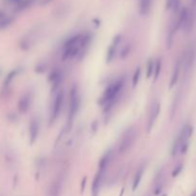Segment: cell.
I'll list each match as a JSON object with an SVG mask.
<instances>
[{
	"instance_id": "cell-27",
	"label": "cell",
	"mask_w": 196,
	"mask_h": 196,
	"mask_svg": "<svg viewBox=\"0 0 196 196\" xmlns=\"http://www.w3.org/2000/svg\"><path fill=\"white\" fill-rule=\"evenodd\" d=\"M50 1H52V0H43V2H42V4L44 5V4H48Z\"/></svg>"
},
{
	"instance_id": "cell-5",
	"label": "cell",
	"mask_w": 196,
	"mask_h": 196,
	"mask_svg": "<svg viewBox=\"0 0 196 196\" xmlns=\"http://www.w3.org/2000/svg\"><path fill=\"white\" fill-rule=\"evenodd\" d=\"M192 133H193L192 125L189 124H187L182 127L180 133L178 134V138L181 142V148H180L181 154H186L188 152V149L189 146V140L192 136Z\"/></svg>"
},
{
	"instance_id": "cell-13",
	"label": "cell",
	"mask_w": 196,
	"mask_h": 196,
	"mask_svg": "<svg viewBox=\"0 0 196 196\" xmlns=\"http://www.w3.org/2000/svg\"><path fill=\"white\" fill-rule=\"evenodd\" d=\"M31 104H32V95L27 92V93H24L21 97H20V100L18 102V110L20 113H26L30 107H31Z\"/></svg>"
},
{
	"instance_id": "cell-9",
	"label": "cell",
	"mask_w": 196,
	"mask_h": 196,
	"mask_svg": "<svg viewBox=\"0 0 196 196\" xmlns=\"http://www.w3.org/2000/svg\"><path fill=\"white\" fill-rule=\"evenodd\" d=\"M62 80H63V74L61 70L56 69L50 74L48 81L52 84V91L60 90V86H61Z\"/></svg>"
},
{
	"instance_id": "cell-20",
	"label": "cell",
	"mask_w": 196,
	"mask_h": 196,
	"mask_svg": "<svg viewBox=\"0 0 196 196\" xmlns=\"http://www.w3.org/2000/svg\"><path fill=\"white\" fill-rule=\"evenodd\" d=\"M180 4V0H167L166 1V8L167 10H177Z\"/></svg>"
},
{
	"instance_id": "cell-16",
	"label": "cell",
	"mask_w": 196,
	"mask_h": 196,
	"mask_svg": "<svg viewBox=\"0 0 196 196\" xmlns=\"http://www.w3.org/2000/svg\"><path fill=\"white\" fill-rule=\"evenodd\" d=\"M153 0H139V11L142 15H147L150 13Z\"/></svg>"
},
{
	"instance_id": "cell-25",
	"label": "cell",
	"mask_w": 196,
	"mask_h": 196,
	"mask_svg": "<svg viewBox=\"0 0 196 196\" xmlns=\"http://www.w3.org/2000/svg\"><path fill=\"white\" fill-rule=\"evenodd\" d=\"M183 170V165L182 164H180V165H178L177 167H175V169L172 171V177L173 178H175V177H177V176L181 173V171Z\"/></svg>"
},
{
	"instance_id": "cell-6",
	"label": "cell",
	"mask_w": 196,
	"mask_h": 196,
	"mask_svg": "<svg viewBox=\"0 0 196 196\" xmlns=\"http://www.w3.org/2000/svg\"><path fill=\"white\" fill-rule=\"evenodd\" d=\"M65 182V173L60 172L49 186L47 196H61Z\"/></svg>"
},
{
	"instance_id": "cell-18",
	"label": "cell",
	"mask_w": 196,
	"mask_h": 196,
	"mask_svg": "<svg viewBox=\"0 0 196 196\" xmlns=\"http://www.w3.org/2000/svg\"><path fill=\"white\" fill-rule=\"evenodd\" d=\"M141 72H142L141 68L138 67V68H137V69L135 70V72H134V74H133V77H132V86H133V88H135L137 85H138V83H139V82H140V78H141Z\"/></svg>"
},
{
	"instance_id": "cell-22",
	"label": "cell",
	"mask_w": 196,
	"mask_h": 196,
	"mask_svg": "<svg viewBox=\"0 0 196 196\" xmlns=\"http://www.w3.org/2000/svg\"><path fill=\"white\" fill-rule=\"evenodd\" d=\"M130 52H131V44L127 43L123 47V49L121 51V54H120V57L122 58V60H124V58H125L129 55Z\"/></svg>"
},
{
	"instance_id": "cell-1",
	"label": "cell",
	"mask_w": 196,
	"mask_h": 196,
	"mask_svg": "<svg viewBox=\"0 0 196 196\" xmlns=\"http://www.w3.org/2000/svg\"><path fill=\"white\" fill-rule=\"evenodd\" d=\"M125 85V78L124 77L118 78L113 83H111L103 93L99 100V103L103 107L105 112L109 111L119 100V97L124 90Z\"/></svg>"
},
{
	"instance_id": "cell-21",
	"label": "cell",
	"mask_w": 196,
	"mask_h": 196,
	"mask_svg": "<svg viewBox=\"0 0 196 196\" xmlns=\"http://www.w3.org/2000/svg\"><path fill=\"white\" fill-rule=\"evenodd\" d=\"M146 77L149 78L152 77V74H154V67H155V63L153 61V60H149L146 65Z\"/></svg>"
},
{
	"instance_id": "cell-26",
	"label": "cell",
	"mask_w": 196,
	"mask_h": 196,
	"mask_svg": "<svg viewBox=\"0 0 196 196\" xmlns=\"http://www.w3.org/2000/svg\"><path fill=\"white\" fill-rule=\"evenodd\" d=\"M86 180H87V178H86V177H84V178H83V180H82V191H83V190H84L85 184H86Z\"/></svg>"
},
{
	"instance_id": "cell-12",
	"label": "cell",
	"mask_w": 196,
	"mask_h": 196,
	"mask_svg": "<svg viewBox=\"0 0 196 196\" xmlns=\"http://www.w3.org/2000/svg\"><path fill=\"white\" fill-rule=\"evenodd\" d=\"M39 134V122L36 118L31 120L29 124V137H30V144L33 145L37 140Z\"/></svg>"
},
{
	"instance_id": "cell-19",
	"label": "cell",
	"mask_w": 196,
	"mask_h": 196,
	"mask_svg": "<svg viewBox=\"0 0 196 196\" xmlns=\"http://www.w3.org/2000/svg\"><path fill=\"white\" fill-rule=\"evenodd\" d=\"M161 70H162V61L161 58H158L157 61L155 62V67H154V81H157L158 80V77L160 76V73H161Z\"/></svg>"
},
{
	"instance_id": "cell-23",
	"label": "cell",
	"mask_w": 196,
	"mask_h": 196,
	"mask_svg": "<svg viewBox=\"0 0 196 196\" xmlns=\"http://www.w3.org/2000/svg\"><path fill=\"white\" fill-rule=\"evenodd\" d=\"M12 23V19L9 17H3L0 19V29H4Z\"/></svg>"
},
{
	"instance_id": "cell-17",
	"label": "cell",
	"mask_w": 196,
	"mask_h": 196,
	"mask_svg": "<svg viewBox=\"0 0 196 196\" xmlns=\"http://www.w3.org/2000/svg\"><path fill=\"white\" fill-rule=\"evenodd\" d=\"M144 174H145V167H140L139 169L136 171L134 179H133V185H132V189L133 190H136L137 188H138Z\"/></svg>"
},
{
	"instance_id": "cell-2",
	"label": "cell",
	"mask_w": 196,
	"mask_h": 196,
	"mask_svg": "<svg viewBox=\"0 0 196 196\" xmlns=\"http://www.w3.org/2000/svg\"><path fill=\"white\" fill-rule=\"evenodd\" d=\"M81 107V96L78 94V89L77 85H74L69 94V108L67 116V129L69 130L74 123V120Z\"/></svg>"
},
{
	"instance_id": "cell-4",
	"label": "cell",
	"mask_w": 196,
	"mask_h": 196,
	"mask_svg": "<svg viewBox=\"0 0 196 196\" xmlns=\"http://www.w3.org/2000/svg\"><path fill=\"white\" fill-rule=\"evenodd\" d=\"M63 102H64V92L62 89H60L58 91H56V94L54 98L52 106L50 109V119H49L50 124H54L57 120V118L60 117L62 109Z\"/></svg>"
},
{
	"instance_id": "cell-7",
	"label": "cell",
	"mask_w": 196,
	"mask_h": 196,
	"mask_svg": "<svg viewBox=\"0 0 196 196\" xmlns=\"http://www.w3.org/2000/svg\"><path fill=\"white\" fill-rule=\"evenodd\" d=\"M195 58H196V49L193 45H189L184 54V58L182 61L186 73H188L192 69L195 62Z\"/></svg>"
},
{
	"instance_id": "cell-24",
	"label": "cell",
	"mask_w": 196,
	"mask_h": 196,
	"mask_svg": "<svg viewBox=\"0 0 196 196\" xmlns=\"http://www.w3.org/2000/svg\"><path fill=\"white\" fill-rule=\"evenodd\" d=\"M16 75H17V70H14V71L11 72V73L8 75V77H6V80H5V85H6V86H8V85L13 82V80L15 77Z\"/></svg>"
},
{
	"instance_id": "cell-10",
	"label": "cell",
	"mask_w": 196,
	"mask_h": 196,
	"mask_svg": "<svg viewBox=\"0 0 196 196\" xmlns=\"http://www.w3.org/2000/svg\"><path fill=\"white\" fill-rule=\"evenodd\" d=\"M122 41V37L120 35H117L114 37L113 39V42L110 44V46L108 47L107 49V52H106V62L107 63H110L116 56V53H117V50H118V46L120 45Z\"/></svg>"
},
{
	"instance_id": "cell-8",
	"label": "cell",
	"mask_w": 196,
	"mask_h": 196,
	"mask_svg": "<svg viewBox=\"0 0 196 196\" xmlns=\"http://www.w3.org/2000/svg\"><path fill=\"white\" fill-rule=\"evenodd\" d=\"M161 111V104L159 103H155L152 104L150 108V112L148 115V122H147V132H150L153 128L157 119H158L159 114Z\"/></svg>"
},
{
	"instance_id": "cell-14",
	"label": "cell",
	"mask_w": 196,
	"mask_h": 196,
	"mask_svg": "<svg viewBox=\"0 0 196 196\" xmlns=\"http://www.w3.org/2000/svg\"><path fill=\"white\" fill-rule=\"evenodd\" d=\"M183 63L181 60H178L176 61L173 70H172V74H171V77H170V82H169V88H173L175 86V84L177 83L179 77H180V73H181V69H182Z\"/></svg>"
},
{
	"instance_id": "cell-15",
	"label": "cell",
	"mask_w": 196,
	"mask_h": 196,
	"mask_svg": "<svg viewBox=\"0 0 196 196\" xmlns=\"http://www.w3.org/2000/svg\"><path fill=\"white\" fill-rule=\"evenodd\" d=\"M103 180V176L101 173L97 172L93 180V184H92V196H99V192L101 189Z\"/></svg>"
},
{
	"instance_id": "cell-11",
	"label": "cell",
	"mask_w": 196,
	"mask_h": 196,
	"mask_svg": "<svg viewBox=\"0 0 196 196\" xmlns=\"http://www.w3.org/2000/svg\"><path fill=\"white\" fill-rule=\"evenodd\" d=\"M112 160V151L111 150H108L106 151L103 156L101 158L100 160V163H99V170H98V172L101 173L103 177H104V175L106 173V170L110 165V162Z\"/></svg>"
},
{
	"instance_id": "cell-3",
	"label": "cell",
	"mask_w": 196,
	"mask_h": 196,
	"mask_svg": "<svg viewBox=\"0 0 196 196\" xmlns=\"http://www.w3.org/2000/svg\"><path fill=\"white\" fill-rule=\"evenodd\" d=\"M137 137H138V133H137V130L134 126L127 128L124 132L122 139L119 143V146H118V152H119V154L124 155L126 152H128V150H130L133 145L135 144Z\"/></svg>"
}]
</instances>
